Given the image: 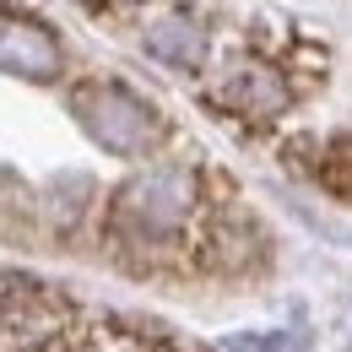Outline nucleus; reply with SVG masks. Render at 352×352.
Instances as JSON below:
<instances>
[{"mask_svg":"<svg viewBox=\"0 0 352 352\" xmlns=\"http://www.w3.org/2000/svg\"><path fill=\"white\" fill-rule=\"evenodd\" d=\"M206 103L228 114V120H250V125H271L298 103V82L282 60L271 54H233L217 76L206 82Z\"/></svg>","mask_w":352,"mask_h":352,"instance_id":"3","label":"nucleus"},{"mask_svg":"<svg viewBox=\"0 0 352 352\" xmlns=\"http://www.w3.org/2000/svg\"><path fill=\"white\" fill-rule=\"evenodd\" d=\"M201 163H152L114 184L103 206V244L131 271H195L233 265L228 206Z\"/></svg>","mask_w":352,"mask_h":352,"instance_id":"1","label":"nucleus"},{"mask_svg":"<svg viewBox=\"0 0 352 352\" xmlns=\"http://www.w3.org/2000/svg\"><path fill=\"white\" fill-rule=\"evenodd\" d=\"M0 71L22 76V82H60L65 76V44L33 11L0 6Z\"/></svg>","mask_w":352,"mask_h":352,"instance_id":"4","label":"nucleus"},{"mask_svg":"<svg viewBox=\"0 0 352 352\" xmlns=\"http://www.w3.org/2000/svg\"><path fill=\"white\" fill-rule=\"evenodd\" d=\"M92 6H131V0H92Z\"/></svg>","mask_w":352,"mask_h":352,"instance_id":"8","label":"nucleus"},{"mask_svg":"<svg viewBox=\"0 0 352 352\" xmlns=\"http://www.w3.org/2000/svg\"><path fill=\"white\" fill-rule=\"evenodd\" d=\"M146 54L163 60V65H174V71H201L206 54H212V33H206L201 16L168 11V16H157V22L146 28Z\"/></svg>","mask_w":352,"mask_h":352,"instance_id":"5","label":"nucleus"},{"mask_svg":"<svg viewBox=\"0 0 352 352\" xmlns=\"http://www.w3.org/2000/svg\"><path fill=\"white\" fill-rule=\"evenodd\" d=\"M228 352H309V331H271V336H233Z\"/></svg>","mask_w":352,"mask_h":352,"instance_id":"7","label":"nucleus"},{"mask_svg":"<svg viewBox=\"0 0 352 352\" xmlns=\"http://www.w3.org/2000/svg\"><path fill=\"white\" fill-rule=\"evenodd\" d=\"M314 179L325 190H336L342 201H352V135H336L320 146V163H314Z\"/></svg>","mask_w":352,"mask_h":352,"instance_id":"6","label":"nucleus"},{"mask_svg":"<svg viewBox=\"0 0 352 352\" xmlns=\"http://www.w3.org/2000/svg\"><path fill=\"white\" fill-rule=\"evenodd\" d=\"M71 114H76V125L103 146V152H114V157H152L157 146H163V114L131 92L125 82H103V76H92V82H76L71 87Z\"/></svg>","mask_w":352,"mask_h":352,"instance_id":"2","label":"nucleus"}]
</instances>
